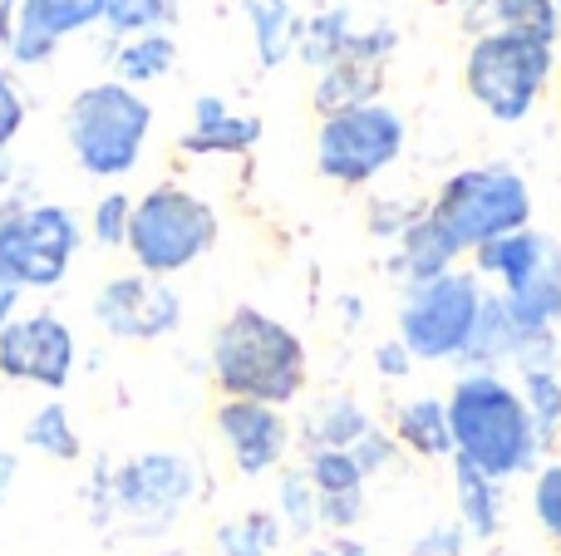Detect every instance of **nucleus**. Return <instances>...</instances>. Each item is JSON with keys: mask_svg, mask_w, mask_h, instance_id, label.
<instances>
[{"mask_svg": "<svg viewBox=\"0 0 561 556\" xmlns=\"http://www.w3.org/2000/svg\"><path fill=\"white\" fill-rule=\"evenodd\" d=\"M448 433H454V459L473 463L493 483L527 473L537 463V453H542L523 394L493 370H473L454 384V394H448Z\"/></svg>", "mask_w": 561, "mask_h": 556, "instance_id": "nucleus-1", "label": "nucleus"}, {"mask_svg": "<svg viewBox=\"0 0 561 556\" xmlns=\"http://www.w3.org/2000/svg\"><path fill=\"white\" fill-rule=\"evenodd\" d=\"M213 380L227 399L290 404L306 390V345L256 305H237L213 335Z\"/></svg>", "mask_w": 561, "mask_h": 556, "instance_id": "nucleus-2", "label": "nucleus"}, {"mask_svg": "<svg viewBox=\"0 0 561 556\" xmlns=\"http://www.w3.org/2000/svg\"><path fill=\"white\" fill-rule=\"evenodd\" d=\"M197 498V463L173 449H148L124 459L118 468L99 463L89 483L99 528H118L128 537H158L168 532L183 508Z\"/></svg>", "mask_w": 561, "mask_h": 556, "instance_id": "nucleus-3", "label": "nucleus"}, {"mask_svg": "<svg viewBox=\"0 0 561 556\" xmlns=\"http://www.w3.org/2000/svg\"><path fill=\"white\" fill-rule=\"evenodd\" d=\"M148 134H153V104L118 79L79 89L65 114V138L75 163L104 183L134 173L148 148Z\"/></svg>", "mask_w": 561, "mask_h": 556, "instance_id": "nucleus-4", "label": "nucleus"}, {"mask_svg": "<svg viewBox=\"0 0 561 556\" xmlns=\"http://www.w3.org/2000/svg\"><path fill=\"white\" fill-rule=\"evenodd\" d=\"M217 246V212L207 197L187 193L178 183L148 187L134 202V222H128V252L144 276H168L187 271Z\"/></svg>", "mask_w": 561, "mask_h": 556, "instance_id": "nucleus-5", "label": "nucleus"}, {"mask_svg": "<svg viewBox=\"0 0 561 556\" xmlns=\"http://www.w3.org/2000/svg\"><path fill=\"white\" fill-rule=\"evenodd\" d=\"M428 217L463 252H478V246L497 242V236H513L533 222V187L503 163L463 167V173H454L438 187Z\"/></svg>", "mask_w": 561, "mask_h": 556, "instance_id": "nucleus-6", "label": "nucleus"}, {"mask_svg": "<svg viewBox=\"0 0 561 556\" xmlns=\"http://www.w3.org/2000/svg\"><path fill=\"white\" fill-rule=\"evenodd\" d=\"M557 49L533 35H478L463 59V84L473 104L497 124H523L547 94Z\"/></svg>", "mask_w": 561, "mask_h": 556, "instance_id": "nucleus-7", "label": "nucleus"}, {"mask_svg": "<svg viewBox=\"0 0 561 556\" xmlns=\"http://www.w3.org/2000/svg\"><path fill=\"white\" fill-rule=\"evenodd\" d=\"M478 271L503 281V305L523 335L552 331L561 321V246L547 232L523 227L478 246Z\"/></svg>", "mask_w": 561, "mask_h": 556, "instance_id": "nucleus-8", "label": "nucleus"}, {"mask_svg": "<svg viewBox=\"0 0 561 556\" xmlns=\"http://www.w3.org/2000/svg\"><path fill=\"white\" fill-rule=\"evenodd\" d=\"M483 296L488 291L473 271H444L434 281L409 286L404 305H399V345L414 360H458L473 335Z\"/></svg>", "mask_w": 561, "mask_h": 556, "instance_id": "nucleus-9", "label": "nucleus"}, {"mask_svg": "<svg viewBox=\"0 0 561 556\" xmlns=\"http://www.w3.org/2000/svg\"><path fill=\"white\" fill-rule=\"evenodd\" d=\"M79 246H84V227L59 202H25L0 217V262L25 291H55L75 266Z\"/></svg>", "mask_w": 561, "mask_h": 556, "instance_id": "nucleus-10", "label": "nucleus"}, {"mask_svg": "<svg viewBox=\"0 0 561 556\" xmlns=\"http://www.w3.org/2000/svg\"><path fill=\"white\" fill-rule=\"evenodd\" d=\"M404 138H409L404 118L375 99V104H359V108H345V114L320 118L316 167L330 183L359 187V183H369V177H379L404 153Z\"/></svg>", "mask_w": 561, "mask_h": 556, "instance_id": "nucleus-11", "label": "nucleus"}, {"mask_svg": "<svg viewBox=\"0 0 561 556\" xmlns=\"http://www.w3.org/2000/svg\"><path fill=\"white\" fill-rule=\"evenodd\" d=\"M79 340L55 311L15 315L0 331V374L15 384H39V390L59 394L75 380Z\"/></svg>", "mask_w": 561, "mask_h": 556, "instance_id": "nucleus-12", "label": "nucleus"}, {"mask_svg": "<svg viewBox=\"0 0 561 556\" xmlns=\"http://www.w3.org/2000/svg\"><path fill=\"white\" fill-rule=\"evenodd\" d=\"M89 311H94L99 331L114 340H163L183 325V296L158 276L128 271L99 286Z\"/></svg>", "mask_w": 561, "mask_h": 556, "instance_id": "nucleus-13", "label": "nucleus"}, {"mask_svg": "<svg viewBox=\"0 0 561 556\" xmlns=\"http://www.w3.org/2000/svg\"><path fill=\"white\" fill-rule=\"evenodd\" d=\"M217 433H222V443H227V453H232L242 478L272 473L290 449V429H286V419H280V409H272V404H252V399L217 404Z\"/></svg>", "mask_w": 561, "mask_h": 556, "instance_id": "nucleus-14", "label": "nucleus"}, {"mask_svg": "<svg viewBox=\"0 0 561 556\" xmlns=\"http://www.w3.org/2000/svg\"><path fill=\"white\" fill-rule=\"evenodd\" d=\"M389 49H394V30H369V35L355 39V49H350L345 59L320 69V79H316L320 118L345 114V108H359V104H375Z\"/></svg>", "mask_w": 561, "mask_h": 556, "instance_id": "nucleus-15", "label": "nucleus"}, {"mask_svg": "<svg viewBox=\"0 0 561 556\" xmlns=\"http://www.w3.org/2000/svg\"><path fill=\"white\" fill-rule=\"evenodd\" d=\"M99 10H104V0H20L15 35H10L5 55L15 65H45L59 39L94 25Z\"/></svg>", "mask_w": 561, "mask_h": 556, "instance_id": "nucleus-16", "label": "nucleus"}, {"mask_svg": "<svg viewBox=\"0 0 561 556\" xmlns=\"http://www.w3.org/2000/svg\"><path fill=\"white\" fill-rule=\"evenodd\" d=\"M306 478H310V488H316L320 522H325L330 532H345L365 518V473H359V463L350 459V449L310 453Z\"/></svg>", "mask_w": 561, "mask_h": 556, "instance_id": "nucleus-17", "label": "nucleus"}, {"mask_svg": "<svg viewBox=\"0 0 561 556\" xmlns=\"http://www.w3.org/2000/svg\"><path fill=\"white\" fill-rule=\"evenodd\" d=\"M463 25L478 35H533L557 45L561 35V5L557 0H458Z\"/></svg>", "mask_w": 561, "mask_h": 556, "instance_id": "nucleus-18", "label": "nucleus"}, {"mask_svg": "<svg viewBox=\"0 0 561 556\" xmlns=\"http://www.w3.org/2000/svg\"><path fill=\"white\" fill-rule=\"evenodd\" d=\"M256 143H262V118L232 114L227 99H217V94H197L193 128L183 134V153L217 158V153H247Z\"/></svg>", "mask_w": 561, "mask_h": 556, "instance_id": "nucleus-19", "label": "nucleus"}, {"mask_svg": "<svg viewBox=\"0 0 561 556\" xmlns=\"http://www.w3.org/2000/svg\"><path fill=\"white\" fill-rule=\"evenodd\" d=\"M458 252H463V246H458L454 236L424 212L419 222H409L404 236H399V271H409V286L434 281V276L454 271Z\"/></svg>", "mask_w": 561, "mask_h": 556, "instance_id": "nucleus-20", "label": "nucleus"}, {"mask_svg": "<svg viewBox=\"0 0 561 556\" xmlns=\"http://www.w3.org/2000/svg\"><path fill=\"white\" fill-rule=\"evenodd\" d=\"M242 10H247V25H252L262 69L286 65L300 49V15L290 0H242Z\"/></svg>", "mask_w": 561, "mask_h": 556, "instance_id": "nucleus-21", "label": "nucleus"}, {"mask_svg": "<svg viewBox=\"0 0 561 556\" xmlns=\"http://www.w3.org/2000/svg\"><path fill=\"white\" fill-rule=\"evenodd\" d=\"M517 345H523V331H517L513 311L503 305V296H483L473 335H468V345H463L458 360L478 364V370H493L497 360H517Z\"/></svg>", "mask_w": 561, "mask_h": 556, "instance_id": "nucleus-22", "label": "nucleus"}, {"mask_svg": "<svg viewBox=\"0 0 561 556\" xmlns=\"http://www.w3.org/2000/svg\"><path fill=\"white\" fill-rule=\"evenodd\" d=\"M454 488H458L463 528L473 532V537H497V528H503V488L463 459H454Z\"/></svg>", "mask_w": 561, "mask_h": 556, "instance_id": "nucleus-23", "label": "nucleus"}, {"mask_svg": "<svg viewBox=\"0 0 561 556\" xmlns=\"http://www.w3.org/2000/svg\"><path fill=\"white\" fill-rule=\"evenodd\" d=\"M399 443L424 459H448L454 453V433H448V404L444 399H414L399 409Z\"/></svg>", "mask_w": 561, "mask_h": 556, "instance_id": "nucleus-24", "label": "nucleus"}, {"mask_svg": "<svg viewBox=\"0 0 561 556\" xmlns=\"http://www.w3.org/2000/svg\"><path fill=\"white\" fill-rule=\"evenodd\" d=\"M369 429H375V424H369V414L359 409L355 399H325V404H316V414L306 419V443H310V453L355 449Z\"/></svg>", "mask_w": 561, "mask_h": 556, "instance_id": "nucleus-25", "label": "nucleus"}, {"mask_svg": "<svg viewBox=\"0 0 561 556\" xmlns=\"http://www.w3.org/2000/svg\"><path fill=\"white\" fill-rule=\"evenodd\" d=\"M25 449L45 453V459H55V463H75L79 453H84L75 419H69V409L59 399L39 404V409L25 419Z\"/></svg>", "mask_w": 561, "mask_h": 556, "instance_id": "nucleus-26", "label": "nucleus"}, {"mask_svg": "<svg viewBox=\"0 0 561 556\" xmlns=\"http://www.w3.org/2000/svg\"><path fill=\"white\" fill-rule=\"evenodd\" d=\"M280 518L276 512H242V518H227L213 532L217 556H272L280 547Z\"/></svg>", "mask_w": 561, "mask_h": 556, "instance_id": "nucleus-27", "label": "nucleus"}, {"mask_svg": "<svg viewBox=\"0 0 561 556\" xmlns=\"http://www.w3.org/2000/svg\"><path fill=\"white\" fill-rule=\"evenodd\" d=\"M178 65V45L173 35H134L124 49L114 55V69H118V84H148V79H163L168 69Z\"/></svg>", "mask_w": 561, "mask_h": 556, "instance_id": "nucleus-28", "label": "nucleus"}, {"mask_svg": "<svg viewBox=\"0 0 561 556\" xmlns=\"http://www.w3.org/2000/svg\"><path fill=\"white\" fill-rule=\"evenodd\" d=\"M523 404H527V419H533L537 443L552 449L561 439V374L557 370H527L523 374Z\"/></svg>", "mask_w": 561, "mask_h": 556, "instance_id": "nucleus-29", "label": "nucleus"}, {"mask_svg": "<svg viewBox=\"0 0 561 556\" xmlns=\"http://www.w3.org/2000/svg\"><path fill=\"white\" fill-rule=\"evenodd\" d=\"M99 20H104L114 35H128V39L163 35V30L178 20V0H104Z\"/></svg>", "mask_w": 561, "mask_h": 556, "instance_id": "nucleus-30", "label": "nucleus"}, {"mask_svg": "<svg viewBox=\"0 0 561 556\" xmlns=\"http://www.w3.org/2000/svg\"><path fill=\"white\" fill-rule=\"evenodd\" d=\"M276 512H280V528H290V537H310L320 528V502L316 488H310L306 473H286L276 488Z\"/></svg>", "mask_w": 561, "mask_h": 556, "instance_id": "nucleus-31", "label": "nucleus"}, {"mask_svg": "<svg viewBox=\"0 0 561 556\" xmlns=\"http://www.w3.org/2000/svg\"><path fill=\"white\" fill-rule=\"evenodd\" d=\"M128 222H134V197L128 193H104L94 202V222H89V232H94L99 246H128Z\"/></svg>", "mask_w": 561, "mask_h": 556, "instance_id": "nucleus-32", "label": "nucleus"}, {"mask_svg": "<svg viewBox=\"0 0 561 556\" xmlns=\"http://www.w3.org/2000/svg\"><path fill=\"white\" fill-rule=\"evenodd\" d=\"M533 512H537V522L547 528V537L561 542V463H547V468L537 473Z\"/></svg>", "mask_w": 561, "mask_h": 556, "instance_id": "nucleus-33", "label": "nucleus"}, {"mask_svg": "<svg viewBox=\"0 0 561 556\" xmlns=\"http://www.w3.org/2000/svg\"><path fill=\"white\" fill-rule=\"evenodd\" d=\"M20 128H25V99H20L15 79L0 69V153H10Z\"/></svg>", "mask_w": 561, "mask_h": 556, "instance_id": "nucleus-34", "label": "nucleus"}, {"mask_svg": "<svg viewBox=\"0 0 561 556\" xmlns=\"http://www.w3.org/2000/svg\"><path fill=\"white\" fill-rule=\"evenodd\" d=\"M350 459L359 463V473H365V478H375V473H385L389 463H394V443H389L379 429H369L365 439H359L355 449H350Z\"/></svg>", "mask_w": 561, "mask_h": 556, "instance_id": "nucleus-35", "label": "nucleus"}, {"mask_svg": "<svg viewBox=\"0 0 561 556\" xmlns=\"http://www.w3.org/2000/svg\"><path fill=\"white\" fill-rule=\"evenodd\" d=\"M458 547H463V532L458 528H448V522H438L434 532H428L424 542H419V556H458Z\"/></svg>", "mask_w": 561, "mask_h": 556, "instance_id": "nucleus-36", "label": "nucleus"}, {"mask_svg": "<svg viewBox=\"0 0 561 556\" xmlns=\"http://www.w3.org/2000/svg\"><path fill=\"white\" fill-rule=\"evenodd\" d=\"M20 296H25V286L10 276V266L0 262V331H5L10 321H15V305H20Z\"/></svg>", "mask_w": 561, "mask_h": 556, "instance_id": "nucleus-37", "label": "nucleus"}, {"mask_svg": "<svg viewBox=\"0 0 561 556\" xmlns=\"http://www.w3.org/2000/svg\"><path fill=\"white\" fill-rule=\"evenodd\" d=\"M409 360H414V355H409L399 340H389V345H379V350H375L379 374H389V380H399V374H409Z\"/></svg>", "mask_w": 561, "mask_h": 556, "instance_id": "nucleus-38", "label": "nucleus"}, {"mask_svg": "<svg viewBox=\"0 0 561 556\" xmlns=\"http://www.w3.org/2000/svg\"><path fill=\"white\" fill-rule=\"evenodd\" d=\"M15 473H20V459L10 449H0V508L10 502V488H15Z\"/></svg>", "mask_w": 561, "mask_h": 556, "instance_id": "nucleus-39", "label": "nucleus"}, {"mask_svg": "<svg viewBox=\"0 0 561 556\" xmlns=\"http://www.w3.org/2000/svg\"><path fill=\"white\" fill-rule=\"evenodd\" d=\"M15 10L20 0H0V55L10 49V35H15Z\"/></svg>", "mask_w": 561, "mask_h": 556, "instance_id": "nucleus-40", "label": "nucleus"}, {"mask_svg": "<svg viewBox=\"0 0 561 556\" xmlns=\"http://www.w3.org/2000/svg\"><path fill=\"white\" fill-rule=\"evenodd\" d=\"M310 556H365V547H359V542H345V537H335V542H325V547H316Z\"/></svg>", "mask_w": 561, "mask_h": 556, "instance_id": "nucleus-41", "label": "nucleus"}, {"mask_svg": "<svg viewBox=\"0 0 561 556\" xmlns=\"http://www.w3.org/2000/svg\"><path fill=\"white\" fill-rule=\"evenodd\" d=\"M158 556H178V552H158Z\"/></svg>", "mask_w": 561, "mask_h": 556, "instance_id": "nucleus-42", "label": "nucleus"}, {"mask_svg": "<svg viewBox=\"0 0 561 556\" xmlns=\"http://www.w3.org/2000/svg\"><path fill=\"white\" fill-rule=\"evenodd\" d=\"M557 5H561V0H557Z\"/></svg>", "mask_w": 561, "mask_h": 556, "instance_id": "nucleus-43", "label": "nucleus"}, {"mask_svg": "<svg viewBox=\"0 0 561 556\" xmlns=\"http://www.w3.org/2000/svg\"><path fill=\"white\" fill-rule=\"evenodd\" d=\"M557 443H561V439H557Z\"/></svg>", "mask_w": 561, "mask_h": 556, "instance_id": "nucleus-44", "label": "nucleus"}]
</instances>
